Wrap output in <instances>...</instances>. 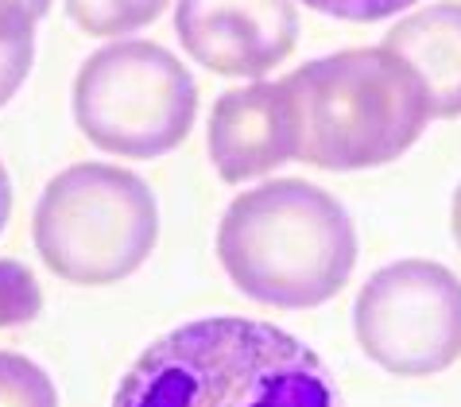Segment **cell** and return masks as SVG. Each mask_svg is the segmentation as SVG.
<instances>
[{"instance_id": "cell-1", "label": "cell", "mask_w": 461, "mask_h": 407, "mask_svg": "<svg viewBox=\"0 0 461 407\" xmlns=\"http://www.w3.org/2000/svg\"><path fill=\"white\" fill-rule=\"evenodd\" d=\"M113 407H345L334 373L287 330L256 318H198L128 365Z\"/></svg>"}, {"instance_id": "cell-2", "label": "cell", "mask_w": 461, "mask_h": 407, "mask_svg": "<svg viewBox=\"0 0 461 407\" xmlns=\"http://www.w3.org/2000/svg\"><path fill=\"white\" fill-rule=\"evenodd\" d=\"M217 260L252 303L279 311L322 307L357 268V229L330 190L276 179L229 202Z\"/></svg>"}, {"instance_id": "cell-3", "label": "cell", "mask_w": 461, "mask_h": 407, "mask_svg": "<svg viewBox=\"0 0 461 407\" xmlns=\"http://www.w3.org/2000/svg\"><path fill=\"white\" fill-rule=\"evenodd\" d=\"M284 86L294 113V159L322 171L384 167L430 121L427 86L388 47H353L303 62Z\"/></svg>"}, {"instance_id": "cell-4", "label": "cell", "mask_w": 461, "mask_h": 407, "mask_svg": "<svg viewBox=\"0 0 461 407\" xmlns=\"http://www.w3.org/2000/svg\"><path fill=\"white\" fill-rule=\"evenodd\" d=\"M32 233L55 276L105 287L144 268L159 237V206L140 175L113 163H74L47 183Z\"/></svg>"}, {"instance_id": "cell-5", "label": "cell", "mask_w": 461, "mask_h": 407, "mask_svg": "<svg viewBox=\"0 0 461 407\" xmlns=\"http://www.w3.org/2000/svg\"><path fill=\"white\" fill-rule=\"evenodd\" d=\"M198 86L171 50L121 40L94 50L74 78V121L82 136L121 159H156L194 129Z\"/></svg>"}, {"instance_id": "cell-6", "label": "cell", "mask_w": 461, "mask_h": 407, "mask_svg": "<svg viewBox=\"0 0 461 407\" xmlns=\"http://www.w3.org/2000/svg\"><path fill=\"white\" fill-rule=\"evenodd\" d=\"M353 330L384 373H446L461 357V279L434 260H395L361 287Z\"/></svg>"}, {"instance_id": "cell-7", "label": "cell", "mask_w": 461, "mask_h": 407, "mask_svg": "<svg viewBox=\"0 0 461 407\" xmlns=\"http://www.w3.org/2000/svg\"><path fill=\"white\" fill-rule=\"evenodd\" d=\"M175 35L221 78H264L299 43V12L291 0H178Z\"/></svg>"}, {"instance_id": "cell-8", "label": "cell", "mask_w": 461, "mask_h": 407, "mask_svg": "<svg viewBox=\"0 0 461 407\" xmlns=\"http://www.w3.org/2000/svg\"><path fill=\"white\" fill-rule=\"evenodd\" d=\"M210 163L221 183L272 175L294 159V113L284 82H256L229 90L210 113Z\"/></svg>"}, {"instance_id": "cell-9", "label": "cell", "mask_w": 461, "mask_h": 407, "mask_svg": "<svg viewBox=\"0 0 461 407\" xmlns=\"http://www.w3.org/2000/svg\"><path fill=\"white\" fill-rule=\"evenodd\" d=\"M380 47L400 55L419 74L434 121L461 117V0H438L400 20Z\"/></svg>"}, {"instance_id": "cell-10", "label": "cell", "mask_w": 461, "mask_h": 407, "mask_svg": "<svg viewBox=\"0 0 461 407\" xmlns=\"http://www.w3.org/2000/svg\"><path fill=\"white\" fill-rule=\"evenodd\" d=\"M35 62V16L23 0H0V105L28 82Z\"/></svg>"}, {"instance_id": "cell-11", "label": "cell", "mask_w": 461, "mask_h": 407, "mask_svg": "<svg viewBox=\"0 0 461 407\" xmlns=\"http://www.w3.org/2000/svg\"><path fill=\"white\" fill-rule=\"evenodd\" d=\"M163 8L167 0H67V16L78 23V32L97 40L148 28L151 20H159Z\"/></svg>"}, {"instance_id": "cell-12", "label": "cell", "mask_w": 461, "mask_h": 407, "mask_svg": "<svg viewBox=\"0 0 461 407\" xmlns=\"http://www.w3.org/2000/svg\"><path fill=\"white\" fill-rule=\"evenodd\" d=\"M0 407H59V392L35 361L0 349Z\"/></svg>"}, {"instance_id": "cell-13", "label": "cell", "mask_w": 461, "mask_h": 407, "mask_svg": "<svg viewBox=\"0 0 461 407\" xmlns=\"http://www.w3.org/2000/svg\"><path fill=\"white\" fill-rule=\"evenodd\" d=\"M43 311V287L20 260H0V330L23 326Z\"/></svg>"}, {"instance_id": "cell-14", "label": "cell", "mask_w": 461, "mask_h": 407, "mask_svg": "<svg viewBox=\"0 0 461 407\" xmlns=\"http://www.w3.org/2000/svg\"><path fill=\"white\" fill-rule=\"evenodd\" d=\"M299 5L322 12V16L345 20V23H376V20H392L400 12L415 8L419 0H299Z\"/></svg>"}, {"instance_id": "cell-15", "label": "cell", "mask_w": 461, "mask_h": 407, "mask_svg": "<svg viewBox=\"0 0 461 407\" xmlns=\"http://www.w3.org/2000/svg\"><path fill=\"white\" fill-rule=\"evenodd\" d=\"M8 218H12V183H8L5 163H0V233H5Z\"/></svg>"}, {"instance_id": "cell-16", "label": "cell", "mask_w": 461, "mask_h": 407, "mask_svg": "<svg viewBox=\"0 0 461 407\" xmlns=\"http://www.w3.org/2000/svg\"><path fill=\"white\" fill-rule=\"evenodd\" d=\"M450 225H454V240H457V249H461V183L454 190V210H450Z\"/></svg>"}, {"instance_id": "cell-17", "label": "cell", "mask_w": 461, "mask_h": 407, "mask_svg": "<svg viewBox=\"0 0 461 407\" xmlns=\"http://www.w3.org/2000/svg\"><path fill=\"white\" fill-rule=\"evenodd\" d=\"M23 5L32 8V16H35V20H43L47 12H50V0H23Z\"/></svg>"}]
</instances>
